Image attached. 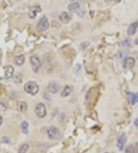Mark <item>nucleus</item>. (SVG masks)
<instances>
[{
    "instance_id": "1",
    "label": "nucleus",
    "mask_w": 138,
    "mask_h": 153,
    "mask_svg": "<svg viewBox=\"0 0 138 153\" xmlns=\"http://www.w3.org/2000/svg\"><path fill=\"white\" fill-rule=\"evenodd\" d=\"M24 89L26 93L29 94L31 95H35L39 93V84L34 81H29V82L26 83Z\"/></svg>"
},
{
    "instance_id": "2",
    "label": "nucleus",
    "mask_w": 138,
    "mask_h": 153,
    "mask_svg": "<svg viewBox=\"0 0 138 153\" xmlns=\"http://www.w3.org/2000/svg\"><path fill=\"white\" fill-rule=\"evenodd\" d=\"M47 132H48V136L50 139H53V140H59V139H61V131L58 128L55 127V126H51V127L48 128Z\"/></svg>"
},
{
    "instance_id": "3",
    "label": "nucleus",
    "mask_w": 138,
    "mask_h": 153,
    "mask_svg": "<svg viewBox=\"0 0 138 153\" xmlns=\"http://www.w3.org/2000/svg\"><path fill=\"white\" fill-rule=\"evenodd\" d=\"M30 63H31V67H32L34 72H35V73L39 72L41 67H42V61H41L39 56H37V55L31 56L30 57Z\"/></svg>"
},
{
    "instance_id": "4",
    "label": "nucleus",
    "mask_w": 138,
    "mask_h": 153,
    "mask_svg": "<svg viewBox=\"0 0 138 153\" xmlns=\"http://www.w3.org/2000/svg\"><path fill=\"white\" fill-rule=\"evenodd\" d=\"M36 28L39 32H44L49 28V22H48L47 17L43 16L42 19H40L39 22L37 23Z\"/></svg>"
},
{
    "instance_id": "5",
    "label": "nucleus",
    "mask_w": 138,
    "mask_h": 153,
    "mask_svg": "<svg viewBox=\"0 0 138 153\" xmlns=\"http://www.w3.org/2000/svg\"><path fill=\"white\" fill-rule=\"evenodd\" d=\"M35 114L37 117L40 118H45L47 114V111H46V107L44 103H39L35 108Z\"/></svg>"
},
{
    "instance_id": "6",
    "label": "nucleus",
    "mask_w": 138,
    "mask_h": 153,
    "mask_svg": "<svg viewBox=\"0 0 138 153\" xmlns=\"http://www.w3.org/2000/svg\"><path fill=\"white\" fill-rule=\"evenodd\" d=\"M135 65V60L133 57H126L123 62V68L124 70H131Z\"/></svg>"
},
{
    "instance_id": "7",
    "label": "nucleus",
    "mask_w": 138,
    "mask_h": 153,
    "mask_svg": "<svg viewBox=\"0 0 138 153\" xmlns=\"http://www.w3.org/2000/svg\"><path fill=\"white\" fill-rule=\"evenodd\" d=\"M126 142H127V136H126L125 133L123 132L118 137V141H117V146H118L119 150L122 151L123 149V147L125 146Z\"/></svg>"
},
{
    "instance_id": "8",
    "label": "nucleus",
    "mask_w": 138,
    "mask_h": 153,
    "mask_svg": "<svg viewBox=\"0 0 138 153\" xmlns=\"http://www.w3.org/2000/svg\"><path fill=\"white\" fill-rule=\"evenodd\" d=\"M41 12H42V9H41L39 6H32V7L30 8L29 11H28V17L31 19H35V17L37 16V15L39 13H41Z\"/></svg>"
},
{
    "instance_id": "9",
    "label": "nucleus",
    "mask_w": 138,
    "mask_h": 153,
    "mask_svg": "<svg viewBox=\"0 0 138 153\" xmlns=\"http://www.w3.org/2000/svg\"><path fill=\"white\" fill-rule=\"evenodd\" d=\"M59 19L63 23H68L72 19V16L68 12H62L59 16Z\"/></svg>"
},
{
    "instance_id": "10",
    "label": "nucleus",
    "mask_w": 138,
    "mask_h": 153,
    "mask_svg": "<svg viewBox=\"0 0 138 153\" xmlns=\"http://www.w3.org/2000/svg\"><path fill=\"white\" fill-rule=\"evenodd\" d=\"M4 74L6 79L11 78L14 74V67L12 66H6L4 67Z\"/></svg>"
},
{
    "instance_id": "11",
    "label": "nucleus",
    "mask_w": 138,
    "mask_h": 153,
    "mask_svg": "<svg viewBox=\"0 0 138 153\" xmlns=\"http://www.w3.org/2000/svg\"><path fill=\"white\" fill-rule=\"evenodd\" d=\"M138 28V22H134L131 23L127 29V35L133 36L136 33Z\"/></svg>"
},
{
    "instance_id": "12",
    "label": "nucleus",
    "mask_w": 138,
    "mask_h": 153,
    "mask_svg": "<svg viewBox=\"0 0 138 153\" xmlns=\"http://www.w3.org/2000/svg\"><path fill=\"white\" fill-rule=\"evenodd\" d=\"M81 7V5L78 2H74L68 5V9L71 13H76Z\"/></svg>"
},
{
    "instance_id": "13",
    "label": "nucleus",
    "mask_w": 138,
    "mask_h": 153,
    "mask_svg": "<svg viewBox=\"0 0 138 153\" xmlns=\"http://www.w3.org/2000/svg\"><path fill=\"white\" fill-rule=\"evenodd\" d=\"M48 91H50L52 94H56L59 90V85L56 82H52L48 84Z\"/></svg>"
},
{
    "instance_id": "14",
    "label": "nucleus",
    "mask_w": 138,
    "mask_h": 153,
    "mask_svg": "<svg viewBox=\"0 0 138 153\" xmlns=\"http://www.w3.org/2000/svg\"><path fill=\"white\" fill-rule=\"evenodd\" d=\"M129 101L132 105H136L138 102V94L136 93H128Z\"/></svg>"
},
{
    "instance_id": "15",
    "label": "nucleus",
    "mask_w": 138,
    "mask_h": 153,
    "mask_svg": "<svg viewBox=\"0 0 138 153\" xmlns=\"http://www.w3.org/2000/svg\"><path fill=\"white\" fill-rule=\"evenodd\" d=\"M71 92H72V88H71L70 86H68V85H66V86L64 88L62 91H61V96L62 97H67V96H68L70 94Z\"/></svg>"
},
{
    "instance_id": "16",
    "label": "nucleus",
    "mask_w": 138,
    "mask_h": 153,
    "mask_svg": "<svg viewBox=\"0 0 138 153\" xmlns=\"http://www.w3.org/2000/svg\"><path fill=\"white\" fill-rule=\"evenodd\" d=\"M25 60H26V58L24 55H19L15 57V62L18 66H22L25 63Z\"/></svg>"
},
{
    "instance_id": "17",
    "label": "nucleus",
    "mask_w": 138,
    "mask_h": 153,
    "mask_svg": "<svg viewBox=\"0 0 138 153\" xmlns=\"http://www.w3.org/2000/svg\"><path fill=\"white\" fill-rule=\"evenodd\" d=\"M18 110L20 111L22 113H25L27 110V104L25 101H20L18 103Z\"/></svg>"
},
{
    "instance_id": "18",
    "label": "nucleus",
    "mask_w": 138,
    "mask_h": 153,
    "mask_svg": "<svg viewBox=\"0 0 138 153\" xmlns=\"http://www.w3.org/2000/svg\"><path fill=\"white\" fill-rule=\"evenodd\" d=\"M21 128H22V133L27 134L28 133V124L27 121H24L21 123Z\"/></svg>"
},
{
    "instance_id": "19",
    "label": "nucleus",
    "mask_w": 138,
    "mask_h": 153,
    "mask_svg": "<svg viewBox=\"0 0 138 153\" xmlns=\"http://www.w3.org/2000/svg\"><path fill=\"white\" fill-rule=\"evenodd\" d=\"M128 54H129V51L124 50V51H118V54H117V56H118L119 59H123V58L125 59L126 57H127Z\"/></svg>"
},
{
    "instance_id": "20",
    "label": "nucleus",
    "mask_w": 138,
    "mask_h": 153,
    "mask_svg": "<svg viewBox=\"0 0 138 153\" xmlns=\"http://www.w3.org/2000/svg\"><path fill=\"white\" fill-rule=\"evenodd\" d=\"M29 149V145L28 144H24V145H22L20 148H19V149H18V153H26L27 151Z\"/></svg>"
},
{
    "instance_id": "21",
    "label": "nucleus",
    "mask_w": 138,
    "mask_h": 153,
    "mask_svg": "<svg viewBox=\"0 0 138 153\" xmlns=\"http://www.w3.org/2000/svg\"><path fill=\"white\" fill-rule=\"evenodd\" d=\"M134 145H129L126 147L125 153H134Z\"/></svg>"
},
{
    "instance_id": "22",
    "label": "nucleus",
    "mask_w": 138,
    "mask_h": 153,
    "mask_svg": "<svg viewBox=\"0 0 138 153\" xmlns=\"http://www.w3.org/2000/svg\"><path fill=\"white\" fill-rule=\"evenodd\" d=\"M134 153H138V142H137L134 146Z\"/></svg>"
},
{
    "instance_id": "23",
    "label": "nucleus",
    "mask_w": 138,
    "mask_h": 153,
    "mask_svg": "<svg viewBox=\"0 0 138 153\" xmlns=\"http://www.w3.org/2000/svg\"><path fill=\"white\" fill-rule=\"evenodd\" d=\"M134 125L138 128V118H136V119L134 120Z\"/></svg>"
},
{
    "instance_id": "24",
    "label": "nucleus",
    "mask_w": 138,
    "mask_h": 153,
    "mask_svg": "<svg viewBox=\"0 0 138 153\" xmlns=\"http://www.w3.org/2000/svg\"><path fill=\"white\" fill-rule=\"evenodd\" d=\"M3 142H6V143H9V140L8 138H3Z\"/></svg>"
},
{
    "instance_id": "25",
    "label": "nucleus",
    "mask_w": 138,
    "mask_h": 153,
    "mask_svg": "<svg viewBox=\"0 0 138 153\" xmlns=\"http://www.w3.org/2000/svg\"><path fill=\"white\" fill-rule=\"evenodd\" d=\"M134 43H135V44H136V45H137V46H138V37H137V39H135V41H134Z\"/></svg>"
},
{
    "instance_id": "26",
    "label": "nucleus",
    "mask_w": 138,
    "mask_h": 153,
    "mask_svg": "<svg viewBox=\"0 0 138 153\" xmlns=\"http://www.w3.org/2000/svg\"><path fill=\"white\" fill-rule=\"evenodd\" d=\"M2 117L0 116V126L2 125Z\"/></svg>"
},
{
    "instance_id": "27",
    "label": "nucleus",
    "mask_w": 138,
    "mask_h": 153,
    "mask_svg": "<svg viewBox=\"0 0 138 153\" xmlns=\"http://www.w3.org/2000/svg\"><path fill=\"white\" fill-rule=\"evenodd\" d=\"M114 1H115V2H118V3L120 2V0H114Z\"/></svg>"
},
{
    "instance_id": "28",
    "label": "nucleus",
    "mask_w": 138,
    "mask_h": 153,
    "mask_svg": "<svg viewBox=\"0 0 138 153\" xmlns=\"http://www.w3.org/2000/svg\"><path fill=\"white\" fill-rule=\"evenodd\" d=\"M105 2H110V1H111V0H104Z\"/></svg>"
},
{
    "instance_id": "29",
    "label": "nucleus",
    "mask_w": 138,
    "mask_h": 153,
    "mask_svg": "<svg viewBox=\"0 0 138 153\" xmlns=\"http://www.w3.org/2000/svg\"><path fill=\"white\" fill-rule=\"evenodd\" d=\"M70 1H72V2H74V1H75V0H70Z\"/></svg>"
},
{
    "instance_id": "30",
    "label": "nucleus",
    "mask_w": 138,
    "mask_h": 153,
    "mask_svg": "<svg viewBox=\"0 0 138 153\" xmlns=\"http://www.w3.org/2000/svg\"><path fill=\"white\" fill-rule=\"evenodd\" d=\"M105 153H109V152H105Z\"/></svg>"
}]
</instances>
